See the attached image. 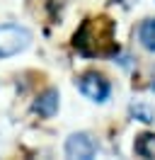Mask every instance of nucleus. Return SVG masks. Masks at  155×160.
Instances as JSON below:
<instances>
[{"label":"nucleus","mask_w":155,"mask_h":160,"mask_svg":"<svg viewBox=\"0 0 155 160\" xmlns=\"http://www.w3.org/2000/svg\"><path fill=\"white\" fill-rule=\"evenodd\" d=\"M73 46L85 56H114L119 51L114 41V22L109 17L85 20L73 37Z\"/></svg>","instance_id":"f257e3e1"},{"label":"nucleus","mask_w":155,"mask_h":160,"mask_svg":"<svg viewBox=\"0 0 155 160\" xmlns=\"http://www.w3.org/2000/svg\"><path fill=\"white\" fill-rule=\"evenodd\" d=\"M32 41V34H29L24 27H17V24H2L0 27V58H10L19 51H24Z\"/></svg>","instance_id":"f03ea898"},{"label":"nucleus","mask_w":155,"mask_h":160,"mask_svg":"<svg viewBox=\"0 0 155 160\" xmlns=\"http://www.w3.org/2000/svg\"><path fill=\"white\" fill-rule=\"evenodd\" d=\"M80 92L92 102H104L109 97V82L99 73H85L80 78Z\"/></svg>","instance_id":"7ed1b4c3"},{"label":"nucleus","mask_w":155,"mask_h":160,"mask_svg":"<svg viewBox=\"0 0 155 160\" xmlns=\"http://www.w3.org/2000/svg\"><path fill=\"white\" fill-rule=\"evenodd\" d=\"M95 153H97V146L87 133H73V136H68V141H66V155L68 158L90 160V158H95Z\"/></svg>","instance_id":"20e7f679"},{"label":"nucleus","mask_w":155,"mask_h":160,"mask_svg":"<svg viewBox=\"0 0 155 160\" xmlns=\"http://www.w3.org/2000/svg\"><path fill=\"white\" fill-rule=\"evenodd\" d=\"M58 109V92L56 90H46L44 95H39L34 102V112L41 117H53Z\"/></svg>","instance_id":"39448f33"},{"label":"nucleus","mask_w":155,"mask_h":160,"mask_svg":"<svg viewBox=\"0 0 155 160\" xmlns=\"http://www.w3.org/2000/svg\"><path fill=\"white\" fill-rule=\"evenodd\" d=\"M138 39L143 44V49L155 51V20H143L138 27Z\"/></svg>","instance_id":"423d86ee"},{"label":"nucleus","mask_w":155,"mask_h":160,"mask_svg":"<svg viewBox=\"0 0 155 160\" xmlns=\"http://www.w3.org/2000/svg\"><path fill=\"white\" fill-rule=\"evenodd\" d=\"M133 148L141 158H155V133H141Z\"/></svg>","instance_id":"0eeeda50"},{"label":"nucleus","mask_w":155,"mask_h":160,"mask_svg":"<svg viewBox=\"0 0 155 160\" xmlns=\"http://www.w3.org/2000/svg\"><path fill=\"white\" fill-rule=\"evenodd\" d=\"M131 117H136L138 121H143V124H153L155 121V112L150 107H145V104H131Z\"/></svg>","instance_id":"6e6552de"},{"label":"nucleus","mask_w":155,"mask_h":160,"mask_svg":"<svg viewBox=\"0 0 155 160\" xmlns=\"http://www.w3.org/2000/svg\"><path fill=\"white\" fill-rule=\"evenodd\" d=\"M119 2H121V5H124V8H131V5H133L136 0H119Z\"/></svg>","instance_id":"1a4fd4ad"}]
</instances>
